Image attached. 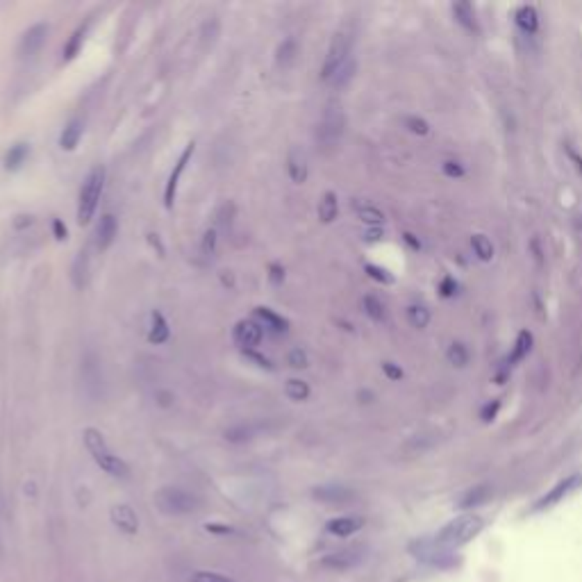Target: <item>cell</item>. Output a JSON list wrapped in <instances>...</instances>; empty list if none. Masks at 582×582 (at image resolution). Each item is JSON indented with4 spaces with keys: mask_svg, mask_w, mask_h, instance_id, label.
I'll use <instances>...</instances> for the list:
<instances>
[{
    "mask_svg": "<svg viewBox=\"0 0 582 582\" xmlns=\"http://www.w3.org/2000/svg\"><path fill=\"white\" fill-rule=\"evenodd\" d=\"M362 528H364L362 516H337L328 521V526H325V530L334 537H351L355 533H360Z\"/></svg>",
    "mask_w": 582,
    "mask_h": 582,
    "instance_id": "obj_16",
    "label": "cell"
},
{
    "mask_svg": "<svg viewBox=\"0 0 582 582\" xmlns=\"http://www.w3.org/2000/svg\"><path fill=\"white\" fill-rule=\"evenodd\" d=\"M312 496L319 500V503H328V505H346L355 500V492L344 485H323L316 487Z\"/></svg>",
    "mask_w": 582,
    "mask_h": 582,
    "instance_id": "obj_12",
    "label": "cell"
},
{
    "mask_svg": "<svg viewBox=\"0 0 582 582\" xmlns=\"http://www.w3.org/2000/svg\"><path fill=\"white\" fill-rule=\"evenodd\" d=\"M351 50H353V35L346 32V30H339V32L332 37L330 48H328V55H325V62H323V68H321L323 83H330L337 71H339L346 62H348V59H351Z\"/></svg>",
    "mask_w": 582,
    "mask_h": 582,
    "instance_id": "obj_6",
    "label": "cell"
},
{
    "mask_svg": "<svg viewBox=\"0 0 582 582\" xmlns=\"http://www.w3.org/2000/svg\"><path fill=\"white\" fill-rule=\"evenodd\" d=\"M442 289H444V296H453V291L457 289V284H455L451 278H446V280L442 282Z\"/></svg>",
    "mask_w": 582,
    "mask_h": 582,
    "instance_id": "obj_50",
    "label": "cell"
},
{
    "mask_svg": "<svg viewBox=\"0 0 582 582\" xmlns=\"http://www.w3.org/2000/svg\"><path fill=\"white\" fill-rule=\"evenodd\" d=\"M444 173H446V176H451V178H462L464 176V166L459 164V162H446Z\"/></svg>",
    "mask_w": 582,
    "mask_h": 582,
    "instance_id": "obj_45",
    "label": "cell"
},
{
    "mask_svg": "<svg viewBox=\"0 0 582 582\" xmlns=\"http://www.w3.org/2000/svg\"><path fill=\"white\" fill-rule=\"evenodd\" d=\"M152 500H155L159 512L166 516H187L198 512L202 505L200 496L182 487H162Z\"/></svg>",
    "mask_w": 582,
    "mask_h": 582,
    "instance_id": "obj_3",
    "label": "cell"
},
{
    "mask_svg": "<svg viewBox=\"0 0 582 582\" xmlns=\"http://www.w3.org/2000/svg\"><path fill=\"white\" fill-rule=\"evenodd\" d=\"M83 439H85V446L91 455V459L103 468V471L111 478H119V480H126L130 478V466L126 459H121L119 455H114V451L107 446L105 437L96 428H85L83 432Z\"/></svg>",
    "mask_w": 582,
    "mask_h": 582,
    "instance_id": "obj_1",
    "label": "cell"
},
{
    "mask_svg": "<svg viewBox=\"0 0 582 582\" xmlns=\"http://www.w3.org/2000/svg\"><path fill=\"white\" fill-rule=\"evenodd\" d=\"M339 214V198H337L334 191H325L319 200V219L323 223H332Z\"/></svg>",
    "mask_w": 582,
    "mask_h": 582,
    "instance_id": "obj_24",
    "label": "cell"
},
{
    "mask_svg": "<svg viewBox=\"0 0 582 582\" xmlns=\"http://www.w3.org/2000/svg\"><path fill=\"white\" fill-rule=\"evenodd\" d=\"M296 53H298V44H296V39H284V42L278 46V53H275V62H278V66L282 68H287L293 64V59H296Z\"/></svg>",
    "mask_w": 582,
    "mask_h": 582,
    "instance_id": "obj_27",
    "label": "cell"
},
{
    "mask_svg": "<svg viewBox=\"0 0 582 582\" xmlns=\"http://www.w3.org/2000/svg\"><path fill=\"white\" fill-rule=\"evenodd\" d=\"M353 73H355V62H353V57H351L348 62H346V64L334 73V78L330 80V85H332V87H344V85H348V80L353 78Z\"/></svg>",
    "mask_w": 582,
    "mask_h": 582,
    "instance_id": "obj_37",
    "label": "cell"
},
{
    "mask_svg": "<svg viewBox=\"0 0 582 582\" xmlns=\"http://www.w3.org/2000/svg\"><path fill=\"white\" fill-rule=\"evenodd\" d=\"M287 364L291 366V369H308L310 366L308 351L301 348V346H296V348H291L289 355H287Z\"/></svg>",
    "mask_w": 582,
    "mask_h": 582,
    "instance_id": "obj_35",
    "label": "cell"
},
{
    "mask_svg": "<svg viewBox=\"0 0 582 582\" xmlns=\"http://www.w3.org/2000/svg\"><path fill=\"white\" fill-rule=\"evenodd\" d=\"M530 346H533V334H530V332H521L516 344H514L512 357H509V364H516V362L523 360V357L530 353Z\"/></svg>",
    "mask_w": 582,
    "mask_h": 582,
    "instance_id": "obj_32",
    "label": "cell"
},
{
    "mask_svg": "<svg viewBox=\"0 0 582 582\" xmlns=\"http://www.w3.org/2000/svg\"><path fill=\"white\" fill-rule=\"evenodd\" d=\"M344 130H346V116H344V109L339 103H328L323 109V116L319 121V128H316V139H319V144L325 146V148H332L341 141L344 137Z\"/></svg>",
    "mask_w": 582,
    "mask_h": 582,
    "instance_id": "obj_5",
    "label": "cell"
},
{
    "mask_svg": "<svg viewBox=\"0 0 582 582\" xmlns=\"http://www.w3.org/2000/svg\"><path fill=\"white\" fill-rule=\"evenodd\" d=\"M471 248H473V253H475L483 262L494 260V243L489 241V239L485 237V234H475V237L471 239Z\"/></svg>",
    "mask_w": 582,
    "mask_h": 582,
    "instance_id": "obj_31",
    "label": "cell"
},
{
    "mask_svg": "<svg viewBox=\"0 0 582 582\" xmlns=\"http://www.w3.org/2000/svg\"><path fill=\"white\" fill-rule=\"evenodd\" d=\"M582 485V478L580 475H571L566 480H562V483H557L550 492L539 500V503L535 505V509H546V507H553L557 505L559 500H564L571 492H576V489Z\"/></svg>",
    "mask_w": 582,
    "mask_h": 582,
    "instance_id": "obj_13",
    "label": "cell"
},
{
    "mask_svg": "<svg viewBox=\"0 0 582 582\" xmlns=\"http://www.w3.org/2000/svg\"><path fill=\"white\" fill-rule=\"evenodd\" d=\"M357 217H360V221H364L366 226H371V228H377V226H382L384 223V212L377 210L375 205H357Z\"/></svg>",
    "mask_w": 582,
    "mask_h": 582,
    "instance_id": "obj_29",
    "label": "cell"
},
{
    "mask_svg": "<svg viewBox=\"0 0 582 582\" xmlns=\"http://www.w3.org/2000/svg\"><path fill=\"white\" fill-rule=\"evenodd\" d=\"M257 430H260V425H255V423H234V425L226 428L223 437H226V442H230V444H248L257 437Z\"/></svg>",
    "mask_w": 582,
    "mask_h": 582,
    "instance_id": "obj_21",
    "label": "cell"
},
{
    "mask_svg": "<svg viewBox=\"0 0 582 582\" xmlns=\"http://www.w3.org/2000/svg\"><path fill=\"white\" fill-rule=\"evenodd\" d=\"M53 237L57 241H66L68 239V230L64 226V221L62 219H53Z\"/></svg>",
    "mask_w": 582,
    "mask_h": 582,
    "instance_id": "obj_44",
    "label": "cell"
},
{
    "mask_svg": "<svg viewBox=\"0 0 582 582\" xmlns=\"http://www.w3.org/2000/svg\"><path fill=\"white\" fill-rule=\"evenodd\" d=\"M362 310H364V314L369 316V319H373V321H384V305H382V301L377 298V296H364L362 298Z\"/></svg>",
    "mask_w": 582,
    "mask_h": 582,
    "instance_id": "obj_30",
    "label": "cell"
},
{
    "mask_svg": "<svg viewBox=\"0 0 582 582\" xmlns=\"http://www.w3.org/2000/svg\"><path fill=\"white\" fill-rule=\"evenodd\" d=\"M217 241H219L217 228L205 230V234H202V241H200V253L205 255V257H212V255L217 253Z\"/></svg>",
    "mask_w": 582,
    "mask_h": 582,
    "instance_id": "obj_38",
    "label": "cell"
},
{
    "mask_svg": "<svg viewBox=\"0 0 582 582\" xmlns=\"http://www.w3.org/2000/svg\"><path fill=\"white\" fill-rule=\"evenodd\" d=\"M382 371H384L387 377H389V380H401V377H403V371L398 369L394 362H384L382 364Z\"/></svg>",
    "mask_w": 582,
    "mask_h": 582,
    "instance_id": "obj_46",
    "label": "cell"
},
{
    "mask_svg": "<svg viewBox=\"0 0 582 582\" xmlns=\"http://www.w3.org/2000/svg\"><path fill=\"white\" fill-rule=\"evenodd\" d=\"M221 282L226 284V287H234V275H232V271H221Z\"/></svg>",
    "mask_w": 582,
    "mask_h": 582,
    "instance_id": "obj_52",
    "label": "cell"
},
{
    "mask_svg": "<svg viewBox=\"0 0 582 582\" xmlns=\"http://www.w3.org/2000/svg\"><path fill=\"white\" fill-rule=\"evenodd\" d=\"M255 319H257V323L262 325V328H269L275 334L289 332V321L284 319L282 314L273 312L271 308H257V310H255Z\"/></svg>",
    "mask_w": 582,
    "mask_h": 582,
    "instance_id": "obj_17",
    "label": "cell"
},
{
    "mask_svg": "<svg viewBox=\"0 0 582 582\" xmlns=\"http://www.w3.org/2000/svg\"><path fill=\"white\" fill-rule=\"evenodd\" d=\"M468 357L471 355H468V348L464 344H453L451 348H448V360H451V364L459 366V369L468 364Z\"/></svg>",
    "mask_w": 582,
    "mask_h": 582,
    "instance_id": "obj_36",
    "label": "cell"
},
{
    "mask_svg": "<svg viewBox=\"0 0 582 582\" xmlns=\"http://www.w3.org/2000/svg\"><path fill=\"white\" fill-rule=\"evenodd\" d=\"M516 23L519 28L523 30V32L528 35H535L537 32V28H539V16H537V9L533 5H523V7H519V12H516Z\"/></svg>",
    "mask_w": 582,
    "mask_h": 582,
    "instance_id": "obj_26",
    "label": "cell"
},
{
    "mask_svg": "<svg viewBox=\"0 0 582 582\" xmlns=\"http://www.w3.org/2000/svg\"><path fill=\"white\" fill-rule=\"evenodd\" d=\"M407 319H410L414 328H425V325L430 323V310L423 308V305H412V308L407 310Z\"/></svg>",
    "mask_w": 582,
    "mask_h": 582,
    "instance_id": "obj_34",
    "label": "cell"
},
{
    "mask_svg": "<svg viewBox=\"0 0 582 582\" xmlns=\"http://www.w3.org/2000/svg\"><path fill=\"white\" fill-rule=\"evenodd\" d=\"M83 132H85L83 119H71L68 123L64 126L62 135H59V148L66 150V152L75 150L78 144H80V139H83Z\"/></svg>",
    "mask_w": 582,
    "mask_h": 582,
    "instance_id": "obj_20",
    "label": "cell"
},
{
    "mask_svg": "<svg viewBox=\"0 0 582 582\" xmlns=\"http://www.w3.org/2000/svg\"><path fill=\"white\" fill-rule=\"evenodd\" d=\"M48 32H50V28L46 23H35L32 28H28L21 37V42H18V55L30 59V57L42 53V48L48 42Z\"/></svg>",
    "mask_w": 582,
    "mask_h": 582,
    "instance_id": "obj_9",
    "label": "cell"
},
{
    "mask_svg": "<svg viewBox=\"0 0 582 582\" xmlns=\"http://www.w3.org/2000/svg\"><path fill=\"white\" fill-rule=\"evenodd\" d=\"M405 126L410 132H414V135H428V123L423 119H418V116H407L405 119Z\"/></svg>",
    "mask_w": 582,
    "mask_h": 582,
    "instance_id": "obj_42",
    "label": "cell"
},
{
    "mask_svg": "<svg viewBox=\"0 0 582 582\" xmlns=\"http://www.w3.org/2000/svg\"><path fill=\"white\" fill-rule=\"evenodd\" d=\"M105 178H107V171L103 164H96L91 166V171L87 173V178L83 182V187H80V193H78V212H75V219L80 226H87L94 219V214L98 210V202H100V196H103V189H105Z\"/></svg>",
    "mask_w": 582,
    "mask_h": 582,
    "instance_id": "obj_2",
    "label": "cell"
},
{
    "mask_svg": "<svg viewBox=\"0 0 582 582\" xmlns=\"http://www.w3.org/2000/svg\"><path fill=\"white\" fill-rule=\"evenodd\" d=\"M157 398H159V405L162 407H171L173 405V394H169V392H159Z\"/></svg>",
    "mask_w": 582,
    "mask_h": 582,
    "instance_id": "obj_48",
    "label": "cell"
},
{
    "mask_svg": "<svg viewBox=\"0 0 582 582\" xmlns=\"http://www.w3.org/2000/svg\"><path fill=\"white\" fill-rule=\"evenodd\" d=\"M205 530H207V533H217V535H232V533H234V530L228 528V526H214V523H212V526L207 523Z\"/></svg>",
    "mask_w": 582,
    "mask_h": 582,
    "instance_id": "obj_47",
    "label": "cell"
},
{
    "mask_svg": "<svg viewBox=\"0 0 582 582\" xmlns=\"http://www.w3.org/2000/svg\"><path fill=\"white\" fill-rule=\"evenodd\" d=\"M148 241H150V246H152V248L157 246V250H159V257H164V246H162V243H159V237H157V234H148Z\"/></svg>",
    "mask_w": 582,
    "mask_h": 582,
    "instance_id": "obj_51",
    "label": "cell"
},
{
    "mask_svg": "<svg viewBox=\"0 0 582 582\" xmlns=\"http://www.w3.org/2000/svg\"><path fill=\"white\" fill-rule=\"evenodd\" d=\"M453 14L459 23L468 30H475V14H473V7L468 3H459V5H453Z\"/></svg>",
    "mask_w": 582,
    "mask_h": 582,
    "instance_id": "obj_33",
    "label": "cell"
},
{
    "mask_svg": "<svg viewBox=\"0 0 582 582\" xmlns=\"http://www.w3.org/2000/svg\"><path fill=\"white\" fill-rule=\"evenodd\" d=\"M480 530H483V519L475 514H462L442 528V533L437 535V544L442 548L464 546L480 533Z\"/></svg>",
    "mask_w": 582,
    "mask_h": 582,
    "instance_id": "obj_4",
    "label": "cell"
},
{
    "mask_svg": "<svg viewBox=\"0 0 582 582\" xmlns=\"http://www.w3.org/2000/svg\"><path fill=\"white\" fill-rule=\"evenodd\" d=\"M312 389L310 384L305 380H298V377H289L287 382H284V396L289 398L293 403H305L310 398Z\"/></svg>",
    "mask_w": 582,
    "mask_h": 582,
    "instance_id": "obj_25",
    "label": "cell"
},
{
    "mask_svg": "<svg viewBox=\"0 0 582 582\" xmlns=\"http://www.w3.org/2000/svg\"><path fill=\"white\" fill-rule=\"evenodd\" d=\"M489 496H492V489H489L487 485H480L475 489H471L464 498H462V503H459V507H464V509H471V507H478V505H483L489 500Z\"/></svg>",
    "mask_w": 582,
    "mask_h": 582,
    "instance_id": "obj_28",
    "label": "cell"
},
{
    "mask_svg": "<svg viewBox=\"0 0 582 582\" xmlns=\"http://www.w3.org/2000/svg\"><path fill=\"white\" fill-rule=\"evenodd\" d=\"M171 339V328H169V321L166 316L162 314L159 310L150 312V325H148V341L155 344V346H162Z\"/></svg>",
    "mask_w": 582,
    "mask_h": 582,
    "instance_id": "obj_18",
    "label": "cell"
},
{
    "mask_svg": "<svg viewBox=\"0 0 582 582\" xmlns=\"http://www.w3.org/2000/svg\"><path fill=\"white\" fill-rule=\"evenodd\" d=\"M91 21H94V18L89 16L87 21L80 23V25L73 30V35L68 37V42H66V46H64V50H62L64 62H71V59H75L80 50H83V44H85V39H87V32H89V28H91Z\"/></svg>",
    "mask_w": 582,
    "mask_h": 582,
    "instance_id": "obj_19",
    "label": "cell"
},
{
    "mask_svg": "<svg viewBox=\"0 0 582 582\" xmlns=\"http://www.w3.org/2000/svg\"><path fill=\"white\" fill-rule=\"evenodd\" d=\"M498 407H500V403H498V401L494 403V407H492V405H487V410L483 412V418H485V421H492L494 414L498 412Z\"/></svg>",
    "mask_w": 582,
    "mask_h": 582,
    "instance_id": "obj_49",
    "label": "cell"
},
{
    "mask_svg": "<svg viewBox=\"0 0 582 582\" xmlns=\"http://www.w3.org/2000/svg\"><path fill=\"white\" fill-rule=\"evenodd\" d=\"M287 173H289L293 185H305V182H308L310 164H308L305 152L298 146H291L289 152H287Z\"/></svg>",
    "mask_w": 582,
    "mask_h": 582,
    "instance_id": "obj_14",
    "label": "cell"
},
{
    "mask_svg": "<svg viewBox=\"0 0 582 582\" xmlns=\"http://www.w3.org/2000/svg\"><path fill=\"white\" fill-rule=\"evenodd\" d=\"M109 519H111V523H114V528L119 530V533H123L128 537L139 533V516H137L135 509H132L130 505H126V503L111 507Z\"/></svg>",
    "mask_w": 582,
    "mask_h": 582,
    "instance_id": "obj_11",
    "label": "cell"
},
{
    "mask_svg": "<svg viewBox=\"0 0 582 582\" xmlns=\"http://www.w3.org/2000/svg\"><path fill=\"white\" fill-rule=\"evenodd\" d=\"M366 273H369L373 280L382 282V284H392L394 282V275L387 271V269H382V267H375V264H366Z\"/></svg>",
    "mask_w": 582,
    "mask_h": 582,
    "instance_id": "obj_40",
    "label": "cell"
},
{
    "mask_svg": "<svg viewBox=\"0 0 582 582\" xmlns=\"http://www.w3.org/2000/svg\"><path fill=\"white\" fill-rule=\"evenodd\" d=\"M119 234V221L114 214H105V217H100L98 221V228H96V246L98 250H107L111 243H114Z\"/></svg>",
    "mask_w": 582,
    "mask_h": 582,
    "instance_id": "obj_15",
    "label": "cell"
},
{
    "mask_svg": "<svg viewBox=\"0 0 582 582\" xmlns=\"http://www.w3.org/2000/svg\"><path fill=\"white\" fill-rule=\"evenodd\" d=\"M264 328L255 319H243L232 328V341L241 351H255L262 344Z\"/></svg>",
    "mask_w": 582,
    "mask_h": 582,
    "instance_id": "obj_8",
    "label": "cell"
},
{
    "mask_svg": "<svg viewBox=\"0 0 582 582\" xmlns=\"http://www.w3.org/2000/svg\"><path fill=\"white\" fill-rule=\"evenodd\" d=\"M243 355H246L250 362H255V366H260V369L273 371V364H271L269 357H262V355H257V351H243Z\"/></svg>",
    "mask_w": 582,
    "mask_h": 582,
    "instance_id": "obj_43",
    "label": "cell"
},
{
    "mask_svg": "<svg viewBox=\"0 0 582 582\" xmlns=\"http://www.w3.org/2000/svg\"><path fill=\"white\" fill-rule=\"evenodd\" d=\"M269 282L273 284V287H280V284L284 282V267L280 262L269 264Z\"/></svg>",
    "mask_w": 582,
    "mask_h": 582,
    "instance_id": "obj_41",
    "label": "cell"
},
{
    "mask_svg": "<svg viewBox=\"0 0 582 582\" xmlns=\"http://www.w3.org/2000/svg\"><path fill=\"white\" fill-rule=\"evenodd\" d=\"M28 155H30V144H25V141H18V144L9 146L7 155H5V169L7 171H18L25 164Z\"/></svg>",
    "mask_w": 582,
    "mask_h": 582,
    "instance_id": "obj_23",
    "label": "cell"
},
{
    "mask_svg": "<svg viewBox=\"0 0 582 582\" xmlns=\"http://www.w3.org/2000/svg\"><path fill=\"white\" fill-rule=\"evenodd\" d=\"M380 237H382V232L377 230V228H375V230H369V232H366V241H377V239H380Z\"/></svg>",
    "mask_w": 582,
    "mask_h": 582,
    "instance_id": "obj_54",
    "label": "cell"
},
{
    "mask_svg": "<svg viewBox=\"0 0 582 582\" xmlns=\"http://www.w3.org/2000/svg\"><path fill=\"white\" fill-rule=\"evenodd\" d=\"M21 219H23V221H16V223H14V226H16L18 230H21V228H25V226H32V217H30V214H28V217H25V214H23Z\"/></svg>",
    "mask_w": 582,
    "mask_h": 582,
    "instance_id": "obj_53",
    "label": "cell"
},
{
    "mask_svg": "<svg viewBox=\"0 0 582 582\" xmlns=\"http://www.w3.org/2000/svg\"><path fill=\"white\" fill-rule=\"evenodd\" d=\"M193 152H196V141H189V144L185 146V150L180 152L178 162L173 164V171H171V176L166 180V187H164V207L166 210H173V205H176L180 180H182V176H185V169H187V164L191 162Z\"/></svg>",
    "mask_w": 582,
    "mask_h": 582,
    "instance_id": "obj_7",
    "label": "cell"
},
{
    "mask_svg": "<svg viewBox=\"0 0 582 582\" xmlns=\"http://www.w3.org/2000/svg\"><path fill=\"white\" fill-rule=\"evenodd\" d=\"M189 582H234V580L223 574H217V571H196V574H191Z\"/></svg>",
    "mask_w": 582,
    "mask_h": 582,
    "instance_id": "obj_39",
    "label": "cell"
},
{
    "mask_svg": "<svg viewBox=\"0 0 582 582\" xmlns=\"http://www.w3.org/2000/svg\"><path fill=\"white\" fill-rule=\"evenodd\" d=\"M83 382H85V392L91 398L103 396V371H100V362L96 353H87L83 360Z\"/></svg>",
    "mask_w": 582,
    "mask_h": 582,
    "instance_id": "obj_10",
    "label": "cell"
},
{
    "mask_svg": "<svg viewBox=\"0 0 582 582\" xmlns=\"http://www.w3.org/2000/svg\"><path fill=\"white\" fill-rule=\"evenodd\" d=\"M360 559H362V555L357 553V550H339V553H330V555H325L321 564H323L325 569H337V571H344V569H351V566H355Z\"/></svg>",
    "mask_w": 582,
    "mask_h": 582,
    "instance_id": "obj_22",
    "label": "cell"
}]
</instances>
